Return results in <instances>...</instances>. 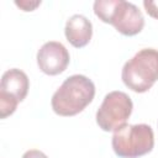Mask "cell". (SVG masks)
<instances>
[{"instance_id": "cell-1", "label": "cell", "mask_w": 158, "mask_h": 158, "mask_svg": "<svg viewBox=\"0 0 158 158\" xmlns=\"http://www.w3.org/2000/svg\"><path fill=\"white\" fill-rule=\"evenodd\" d=\"M95 85L85 75L68 77L52 96L51 105L59 116H74L81 112L94 99Z\"/></svg>"}, {"instance_id": "cell-2", "label": "cell", "mask_w": 158, "mask_h": 158, "mask_svg": "<svg viewBox=\"0 0 158 158\" xmlns=\"http://www.w3.org/2000/svg\"><path fill=\"white\" fill-rule=\"evenodd\" d=\"M94 12L102 22L112 25L117 32L125 36H135L144 26L141 10L125 0H96Z\"/></svg>"}, {"instance_id": "cell-3", "label": "cell", "mask_w": 158, "mask_h": 158, "mask_svg": "<svg viewBox=\"0 0 158 158\" xmlns=\"http://www.w3.org/2000/svg\"><path fill=\"white\" fill-rule=\"evenodd\" d=\"M123 84L135 93H146L158 80V51L143 48L128 59L121 72Z\"/></svg>"}, {"instance_id": "cell-4", "label": "cell", "mask_w": 158, "mask_h": 158, "mask_svg": "<svg viewBox=\"0 0 158 158\" xmlns=\"http://www.w3.org/2000/svg\"><path fill=\"white\" fill-rule=\"evenodd\" d=\"M112 149L121 158H138L153 149L154 133L149 125H123L114 132Z\"/></svg>"}, {"instance_id": "cell-5", "label": "cell", "mask_w": 158, "mask_h": 158, "mask_svg": "<svg viewBox=\"0 0 158 158\" xmlns=\"http://www.w3.org/2000/svg\"><path fill=\"white\" fill-rule=\"evenodd\" d=\"M133 104L131 98L123 91H111L105 95L96 111V123L106 132L117 131L126 125L132 114Z\"/></svg>"}, {"instance_id": "cell-6", "label": "cell", "mask_w": 158, "mask_h": 158, "mask_svg": "<svg viewBox=\"0 0 158 158\" xmlns=\"http://www.w3.org/2000/svg\"><path fill=\"white\" fill-rule=\"evenodd\" d=\"M70 57L68 49L57 41L46 42L37 52V64L41 72L47 75H57L63 73L68 64Z\"/></svg>"}, {"instance_id": "cell-7", "label": "cell", "mask_w": 158, "mask_h": 158, "mask_svg": "<svg viewBox=\"0 0 158 158\" xmlns=\"http://www.w3.org/2000/svg\"><path fill=\"white\" fill-rule=\"evenodd\" d=\"M28 88L30 81L25 72L17 68L9 69L1 77L0 99H10L20 102L26 98Z\"/></svg>"}, {"instance_id": "cell-8", "label": "cell", "mask_w": 158, "mask_h": 158, "mask_svg": "<svg viewBox=\"0 0 158 158\" xmlns=\"http://www.w3.org/2000/svg\"><path fill=\"white\" fill-rule=\"evenodd\" d=\"M64 35L67 41L75 48L86 46L93 36V25L84 15L75 14L70 16L64 27Z\"/></svg>"}, {"instance_id": "cell-9", "label": "cell", "mask_w": 158, "mask_h": 158, "mask_svg": "<svg viewBox=\"0 0 158 158\" xmlns=\"http://www.w3.org/2000/svg\"><path fill=\"white\" fill-rule=\"evenodd\" d=\"M143 6H144V10L147 11V14L151 17L158 20V0H156V1H153V0H144L143 1Z\"/></svg>"}, {"instance_id": "cell-10", "label": "cell", "mask_w": 158, "mask_h": 158, "mask_svg": "<svg viewBox=\"0 0 158 158\" xmlns=\"http://www.w3.org/2000/svg\"><path fill=\"white\" fill-rule=\"evenodd\" d=\"M16 6H19L20 9H22L23 11H33L37 6L41 5V0L37 1H28V0H20V1H15Z\"/></svg>"}, {"instance_id": "cell-11", "label": "cell", "mask_w": 158, "mask_h": 158, "mask_svg": "<svg viewBox=\"0 0 158 158\" xmlns=\"http://www.w3.org/2000/svg\"><path fill=\"white\" fill-rule=\"evenodd\" d=\"M22 158H48V157L38 149H30V151H26L23 153Z\"/></svg>"}]
</instances>
